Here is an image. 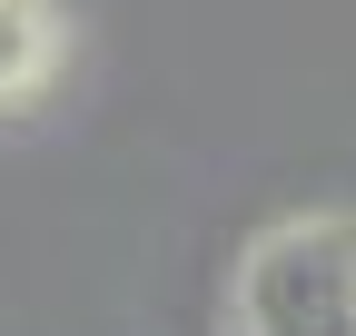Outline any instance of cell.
Returning a JSON list of instances; mask_svg holds the SVG:
<instances>
[{
  "label": "cell",
  "mask_w": 356,
  "mask_h": 336,
  "mask_svg": "<svg viewBox=\"0 0 356 336\" xmlns=\"http://www.w3.org/2000/svg\"><path fill=\"white\" fill-rule=\"evenodd\" d=\"M238 336H356V218H287L238 267Z\"/></svg>",
  "instance_id": "cell-1"
},
{
  "label": "cell",
  "mask_w": 356,
  "mask_h": 336,
  "mask_svg": "<svg viewBox=\"0 0 356 336\" xmlns=\"http://www.w3.org/2000/svg\"><path fill=\"white\" fill-rule=\"evenodd\" d=\"M50 50H60L50 0H0V99L40 90V79H50Z\"/></svg>",
  "instance_id": "cell-2"
}]
</instances>
